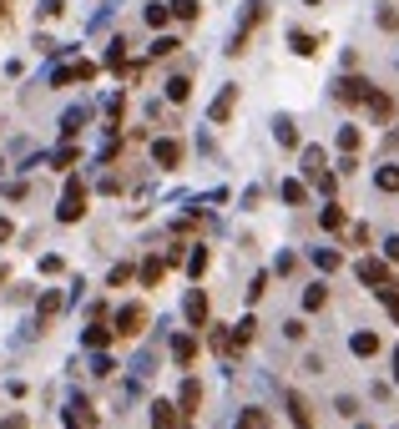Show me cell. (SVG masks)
Listing matches in <instances>:
<instances>
[{
	"instance_id": "f6af8a7d",
	"label": "cell",
	"mask_w": 399,
	"mask_h": 429,
	"mask_svg": "<svg viewBox=\"0 0 399 429\" xmlns=\"http://www.w3.org/2000/svg\"><path fill=\"white\" fill-rule=\"evenodd\" d=\"M15 238V227H10V218H0V243H10Z\"/></svg>"
},
{
	"instance_id": "5b68a950",
	"label": "cell",
	"mask_w": 399,
	"mask_h": 429,
	"mask_svg": "<svg viewBox=\"0 0 399 429\" xmlns=\"http://www.w3.org/2000/svg\"><path fill=\"white\" fill-rule=\"evenodd\" d=\"M112 338H116V329H112V318H91V324L81 329V343H86V349H107Z\"/></svg>"
},
{
	"instance_id": "4fadbf2b",
	"label": "cell",
	"mask_w": 399,
	"mask_h": 429,
	"mask_svg": "<svg viewBox=\"0 0 399 429\" xmlns=\"http://www.w3.org/2000/svg\"><path fill=\"white\" fill-rule=\"evenodd\" d=\"M162 273H167V257H146V263L137 268V278H142V288H157V283H162Z\"/></svg>"
},
{
	"instance_id": "60d3db41",
	"label": "cell",
	"mask_w": 399,
	"mask_h": 429,
	"mask_svg": "<svg viewBox=\"0 0 399 429\" xmlns=\"http://www.w3.org/2000/svg\"><path fill=\"white\" fill-rule=\"evenodd\" d=\"M61 268H66V263H61V253H46V257H40V273H61Z\"/></svg>"
},
{
	"instance_id": "9a60e30c",
	"label": "cell",
	"mask_w": 399,
	"mask_h": 429,
	"mask_svg": "<svg viewBox=\"0 0 399 429\" xmlns=\"http://www.w3.org/2000/svg\"><path fill=\"white\" fill-rule=\"evenodd\" d=\"M172 359H177L182 369H187V363L197 359V338H193V333H177V338H172Z\"/></svg>"
},
{
	"instance_id": "44dd1931",
	"label": "cell",
	"mask_w": 399,
	"mask_h": 429,
	"mask_svg": "<svg viewBox=\"0 0 399 429\" xmlns=\"http://www.w3.org/2000/svg\"><path fill=\"white\" fill-rule=\"evenodd\" d=\"M288 46L299 51V56H313V51H319V40H313L308 31H288Z\"/></svg>"
},
{
	"instance_id": "e0dca14e",
	"label": "cell",
	"mask_w": 399,
	"mask_h": 429,
	"mask_svg": "<svg viewBox=\"0 0 399 429\" xmlns=\"http://www.w3.org/2000/svg\"><path fill=\"white\" fill-rule=\"evenodd\" d=\"M273 137H278V146H299V126H293V116H273Z\"/></svg>"
},
{
	"instance_id": "5bb4252c",
	"label": "cell",
	"mask_w": 399,
	"mask_h": 429,
	"mask_svg": "<svg viewBox=\"0 0 399 429\" xmlns=\"http://www.w3.org/2000/svg\"><path fill=\"white\" fill-rule=\"evenodd\" d=\"M349 349L359 354V359H374V354H379V333H369V329H359V333L349 338Z\"/></svg>"
},
{
	"instance_id": "8992f818",
	"label": "cell",
	"mask_w": 399,
	"mask_h": 429,
	"mask_svg": "<svg viewBox=\"0 0 399 429\" xmlns=\"http://www.w3.org/2000/svg\"><path fill=\"white\" fill-rule=\"evenodd\" d=\"M182 313H187V324H193V329H207V293L202 288H187Z\"/></svg>"
},
{
	"instance_id": "c3c4849f",
	"label": "cell",
	"mask_w": 399,
	"mask_h": 429,
	"mask_svg": "<svg viewBox=\"0 0 399 429\" xmlns=\"http://www.w3.org/2000/svg\"><path fill=\"white\" fill-rule=\"evenodd\" d=\"M0 20H6V0H0Z\"/></svg>"
},
{
	"instance_id": "f1b7e54d",
	"label": "cell",
	"mask_w": 399,
	"mask_h": 429,
	"mask_svg": "<svg viewBox=\"0 0 399 429\" xmlns=\"http://www.w3.org/2000/svg\"><path fill=\"white\" fill-rule=\"evenodd\" d=\"M238 429H268V414L263 409H243L238 414Z\"/></svg>"
},
{
	"instance_id": "603a6c76",
	"label": "cell",
	"mask_w": 399,
	"mask_h": 429,
	"mask_svg": "<svg viewBox=\"0 0 399 429\" xmlns=\"http://www.w3.org/2000/svg\"><path fill=\"white\" fill-rule=\"evenodd\" d=\"M374 187H379V192H399V167H379V172H374Z\"/></svg>"
},
{
	"instance_id": "d4e9b609",
	"label": "cell",
	"mask_w": 399,
	"mask_h": 429,
	"mask_svg": "<svg viewBox=\"0 0 399 429\" xmlns=\"http://www.w3.org/2000/svg\"><path fill=\"white\" fill-rule=\"evenodd\" d=\"M303 172H308V177L324 172V146H303Z\"/></svg>"
},
{
	"instance_id": "8d00e7d4",
	"label": "cell",
	"mask_w": 399,
	"mask_h": 429,
	"mask_svg": "<svg viewBox=\"0 0 399 429\" xmlns=\"http://www.w3.org/2000/svg\"><path fill=\"white\" fill-rule=\"evenodd\" d=\"M172 51H177L172 36H157V40H152V56H172Z\"/></svg>"
},
{
	"instance_id": "3957f363",
	"label": "cell",
	"mask_w": 399,
	"mask_h": 429,
	"mask_svg": "<svg viewBox=\"0 0 399 429\" xmlns=\"http://www.w3.org/2000/svg\"><path fill=\"white\" fill-rule=\"evenodd\" d=\"M101 66L96 61H71V66H56L51 71V86H76V81H96Z\"/></svg>"
},
{
	"instance_id": "b9f144b4",
	"label": "cell",
	"mask_w": 399,
	"mask_h": 429,
	"mask_svg": "<svg viewBox=\"0 0 399 429\" xmlns=\"http://www.w3.org/2000/svg\"><path fill=\"white\" fill-rule=\"evenodd\" d=\"M339 414H344V419H354V414H359V404H354L349 394H339Z\"/></svg>"
},
{
	"instance_id": "f907efd6",
	"label": "cell",
	"mask_w": 399,
	"mask_h": 429,
	"mask_svg": "<svg viewBox=\"0 0 399 429\" xmlns=\"http://www.w3.org/2000/svg\"><path fill=\"white\" fill-rule=\"evenodd\" d=\"M308 6H319V0H308Z\"/></svg>"
},
{
	"instance_id": "7a4b0ae2",
	"label": "cell",
	"mask_w": 399,
	"mask_h": 429,
	"mask_svg": "<svg viewBox=\"0 0 399 429\" xmlns=\"http://www.w3.org/2000/svg\"><path fill=\"white\" fill-rule=\"evenodd\" d=\"M112 329H116L121 338H137V333L146 329V308H142V303H121L116 318H112Z\"/></svg>"
},
{
	"instance_id": "6da1fadb",
	"label": "cell",
	"mask_w": 399,
	"mask_h": 429,
	"mask_svg": "<svg viewBox=\"0 0 399 429\" xmlns=\"http://www.w3.org/2000/svg\"><path fill=\"white\" fill-rule=\"evenodd\" d=\"M81 212H86V187H81V177H66V197H61L56 218L61 223H81Z\"/></svg>"
},
{
	"instance_id": "ac0fdd59",
	"label": "cell",
	"mask_w": 399,
	"mask_h": 429,
	"mask_svg": "<svg viewBox=\"0 0 399 429\" xmlns=\"http://www.w3.org/2000/svg\"><path fill=\"white\" fill-rule=\"evenodd\" d=\"M288 414H293L299 429H313V414H308V399L303 394H288Z\"/></svg>"
},
{
	"instance_id": "7402d4cb",
	"label": "cell",
	"mask_w": 399,
	"mask_h": 429,
	"mask_svg": "<svg viewBox=\"0 0 399 429\" xmlns=\"http://www.w3.org/2000/svg\"><path fill=\"white\" fill-rule=\"evenodd\" d=\"M324 303H329V288H324V283H308V293H303V308H308V313H319Z\"/></svg>"
},
{
	"instance_id": "4dcf8cb0",
	"label": "cell",
	"mask_w": 399,
	"mask_h": 429,
	"mask_svg": "<svg viewBox=\"0 0 399 429\" xmlns=\"http://www.w3.org/2000/svg\"><path fill=\"white\" fill-rule=\"evenodd\" d=\"M167 6H172L177 20H197V0H167Z\"/></svg>"
},
{
	"instance_id": "e575fe53",
	"label": "cell",
	"mask_w": 399,
	"mask_h": 429,
	"mask_svg": "<svg viewBox=\"0 0 399 429\" xmlns=\"http://www.w3.org/2000/svg\"><path fill=\"white\" fill-rule=\"evenodd\" d=\"M121 56H127V40H112V46H107V56H101V61H107V66H121Z\"/></svg>"
},
{
	"instance_id": "ab89813d",
	"label": "cell",
	"mask_w": 399,
	"mask_h": 429,
	"mask_svg": "<svg viewBox=\"0 0 399 429\" xmlns=\"http://www.w3.org/2000/svg\"><path fill=\"white\" fill-rule=\"evenodd\" d=\"M61 10H66V6H61V0H40V20H56Z\"/></svg>"
},
{
	"instance_id": "9c48e42d",
	"label": "cell",
	"mask_w": 399,
	"mask_h": 429,
	"mask_svg": "<svg viewBox=\"0 0 399 429\" xmlns=\"http://www.w3.org/2000/svg\"><path fill=\"white\" fill-rule=\"evenodd\" d=\"M354 273H359V283H369V288H379V283H389V268L379 263V257H364V263L354 268Z\"/></svg>"
},
{
	"instance_id": "d6986e66",
	"label": "cell",
	"mask_w": 399,
	"mask_h": 429,
	"mask_svg": "<svg viewBox=\"0 0 399 429\" xmlns=\"http://www.w3.org/2000/svg\"><path fill=\"white\" fill-rule=\"evenodd\" d=\"M81 126H86V106H71V112H66V116H61V137H66V142H71V137L81 132Z\"/></svg>"
},
{
	"instance_id": "681fc988",
	"label": "cell",
	"mask_w": 399,
	"mask_h": 429,
	"mask_svg": "<svg viewBox=\"0 0 399 429\" xmlns=\"http://www.w3.org/2000/svg\"><path fill=\"white\" fill-rule=\"evenodd\" d=\"M359 429H374V424H359Z\"/></svg>"
},
{
	"instance_id": "30bf717a",
	"label": "cell",
	"mask_w": 399,
	"mask_h": 429,
	"mask_svg": "<svg viewBox=\"0 0 399 429\" xmlns=\"http://www.w3.org/2000/svg\"><path fill=\"white\" fill-rule=\"evenodd\" d=\"M197 404H202V384H197V379H182V389H177V409H182V414H197Z\"/></svg>"
},
{
	"instance_id": "74e56055",
	"label": "cell",
	"mask_w": 399,
	"mask_h": 429,
	"mask_svg": "<svg viewBox=\"0 0 399 429\" xmlns=\"http://www.w3.org/2000/svg\"><path fill=\"white\" fill-rule=\"evenodd\" d=\"M263 293H268V273H258V278H253V288H248V303H258Z\"/></svg>"
},
{
	"instance_id": "1f68e13d",
	"label": "cell",
	"mask_w": 399,
	"mask_h": 429,
	"mask_svg": "<svg viewBox=\"0 0 399 429\" xmlns=\"http://www.w3.org/2000/svg\"><path fill=\"white\" fill-rule=\"evenodd\" d=\"M303 197H308V187H303V182H283V202H288V207H299Z\"/></svg>"
},
{
	"instance_id": "ee69618b",
	"label": "cell",
	"mask_w": 399,
	"mask_h": 429,
	"mask_svg": "<svg viewBox=\"0 0 399 429\" xmlns=\"http://www.w3.org/2000/svg\"><path fill=\"white\" fill-rule=\"evenodd\" d=\"M384 257H389V263H399V238H384Z\"/></svg>"
},
{
	"instance_id": "d590c367",
	"label": "cell",
	"mask_w": 399,
	"mask_h": 429,
	"mask_svg": "<svg viewBox=\"0 0 399 429\" xmlns=\"http://www.w3.org/2000/svg\"><path fill=\"white\" fill-rule=\"evenodd\" d=\"M112 369H116V363H112L107 354H101V349H96V359H91V374H96V379H107Z\"/></svg>"
},
{
	"instance_id": "52a82bcc",
	"label": "cell",
	"mask_w": 399,
	"mask_h": 429,
	"mask_svg": "<svg viewBox=\"0 0 399 429\" xmlns=\"http://www.w3.org/2000/svg\"><path fill=\"white\" fill-rule=\"evenodd\" d=\"M233 101H238V86H223V91L213 96V106H207V121H227L233 116Z\"/></svg>"
},
{
	"instance_id": "7dc6e473",
	"label": "cell",
	"mask_w": 399,
	"mask_h": 429,
	"mask_svg": "<svg viewBox=\"0 0 399 429\" xmlns=\"http://www.w3.org/2000/svg\"><path fill=\"white\" fill-rule=\"evenodd\" d=\"M6 278H10V268H6V263H0V283H6Z\"/></svg>"
},
{
	"instance_id": "4316f807",
	"label": "cell",
	"mask_w": 399,
	"mask_h": 429,
	"mask_svg": "<svg viewBox=\"0 0 399 429\" xmlns=\"http://www.w3.org/2000/svg\"><path fill=\"white\" fill-rule=\"evenodd\" d=\"M167 96H172V101H187V96H193V81H187V76H172V81H167Z\"/></svg>"
},
{
	"instance_id": "2e32d148",
	"label": "cell",
	"mask_w": 399,
	"mask_h": 429,
	"mask_svg": "<svg viewBox=\"0 0 399 429\" xmlns=\"http://www.w3.org/2000/svg\"><path fill=\"white\" fill-rule=\"evenodd\" d=\"M142 20H146V26H152V31H162L167 20H172V6H167V0H152V6L142 10Z\"/></svg>"
},
{
	"instance_id": "836d02e7",
	"label": "cell",
	"mask_w": 399,
	"mask_h": 429,
	"mask_svg": "<svg viewBox=\"0 0 399 429\" xmlns=\"http://www.w3.org/2000/svg\"><path fill=\"white\" fill-rule=\"evenodd\" d=\"M26 182H0V197H6V202H20V197H26Z\"/></svg>"
},
{
	"instance_id": "277c9868",
	"label": "cell",
	"mask_w": 399,
	"mask_h": 429,
	"mask_svg": "<svg viewBox=\"0 0 399 429\" xmlns=\"http://www.w3.org/2000/svg\"><path fill=\"white\" fill-rule=\"evenodd\" d=\"M333 96H339L344 106H354V101H369V96H374V86H369L364 76H344L339 86H333Z\"/></svg>"
},
{
	"instance_id": "f546056e",
	"label": "cell",
	"mask_w": 399,
	"mask_h": 429,
	"mask_svg": "<svg viewBox=\"0 0 399 429\" xmlns=\"http://www.w3.org/2000/svg\"><path fill=\"white\" fill-rule=\"evenodd\" d=\"M319 223H324L329 232H339V227H344V207H333V202H329V207L319 212Z\"/></svg>"
},
{
	"instance_id": "7bdbcfd3",
	"label": "cell",
	"mask_w": 399,
	"mask_h": 429,
	"mask_svg": "<svg viewBox=\"0 0 399 429\" xmlns=\"http://www.w3.org/2000/svg\"><path fill=\"white\" fill-rule=\"evenodd\" d=\"M0 429H31V424L20 419V414H6V419H0Z\"/></svg>"
},
{
	"instance_id": "ba28073f",
	"label": "cell",
	"mask_w": 399,
	"mask_h": 429,
	"mask_svg": "<svg viewBox=\"0 0 399 429\" xmlns=\"http://www.w3.org/2000/svg\"><path fill=\"white\" fill-rule=\"evenodd\" d=\"M152 162H157V167H177V162H182V142H172V137L152 142Z\"/></svg>"
},
{
	"instance_id": "7c38bea8",
	"label": "cell",
	"mask_w": 399,
	"mask_h": 429,
	"mask_svg": "<svg viewBox=\"0 0 399 429\" xmlns=\"http://www.w3.org/2000/svg\"><path fill=\"white\" fill-rule=\"evenodd\" d=\"M152 429H182V424H177V404L157 399V404H152Z\"/></svg>"
},
{
	"instance_id": "484cf974",
	"label": "cell",
	"mask_w": 399,
	"mask_h": 429,
	"mask_svg": "<svg viewBox=\"0 0 399 429\" xmlns=\"http://www.w3.org/2000/svg\"><path fill=\"white\" fill-rule=\"evenodd\" d=\"M207 263H213V257H207V248H193V253H187V273H193V278H202Z\"/></svg>"
},
{
	"instance_id": "83f0119b",
	"label": "cell",
	"mask_w": 399,
	"mask_h": 429,
	"mask_svg": "<svg viewBox=\"0 0 399 429\" xmlns=\"http://www.w3.org/2000/svg\"><path fill=\"white\" fill-rule=\"evenodd\" d=\"M313 263H319L324 273H333V268L344 263V253H333V248H319V253H313Z\"/></svg>"
},
{
	"instance_id": "cb8c5ba5",
	"label": "cell",
	"mask_w": 399,
	"mask_h": 429,
	"mask_svg": "<svg viewBox=\"0 0 399 429\" xmlns=\"http://www.w3.org/2000/svg\"><path fill=\"white\" fill-rule=\"evenodd\" d=\"M359 142H364V137H359V126H339V152H344V157H349V152H359Z\"/></svg>"
},
{
	"instance_id": "bcb514c9",
	"label": "cell",
	"mask_w": 399,
	"mask_h": 429,
	"mask_svg": "<svg viewBox=\"0 0 399 429\" xmlns=\"http://www.w3.org/2000/svg\"><path fill=\"white\" fill-rule=\"evenodd\" d=\"M394 384H399V349H394Z\"/></svg>"
},
{
	"instance_id": "d6a6232c",
	"label": "cell",
	"mask_w": 399,
	"mask_h": 429,
	"mask_svg": "<svg viewBox=\"0 0 399 429\" xmlns=\"http://www.w3.org/2000/svg\"><path fill=\"white\" fill-rule=\"evenodd\" d=\"M71 162H76V146L66 142V146H61V152L51 157V167H56V172H71Z\"/></svg>"
},
{
	"instance_id": "ffe728a7",
	"label": "cell",
	"mask_w": 399,
	"mask_h": 429,
	"mask_svg": "<svg viewBox=\"0 0 399 429\" xmlns=\"http://www.w3.org/2000/svg\"><path fill=\"white\" fill-rule=\"evenodd\" d=\"M364 106H369V112H374V121H389V116H394V101H389L384 91H374V96H369Z\"/></svg>"
},
{
	"instance_id": "f35d334b",
	"label": "cell",
	"mask_w": 399,
	"mask_h": 429,
	"mask_svg": "<svg viewBox=\"0 0 399 429\" xmlns=\"http://www.w3.org/2000/svg\"><path fill=\"white\" fill-rule=\"evenodd\" d=\"M313 182H319V192H324V197H333V187H339V177H333V172H319Z\"/></svg>"
},
{
	"instance_id": "8fae6325",
	"label": "cell",
	"mask_w": 399,
	"mask_h": 429,
	"mask_svg": "<svg viewBox=\"0 0 399 429\" xmlns=\"http://www.w3.org/2000/svg\"><path fill=\"white\" fill-rule=\"evenodd\" d=\"M66 303H71V298L61 293V288H51V293H40V324H51L56 313H66Z\"/></svg>"
}]
</instances>
